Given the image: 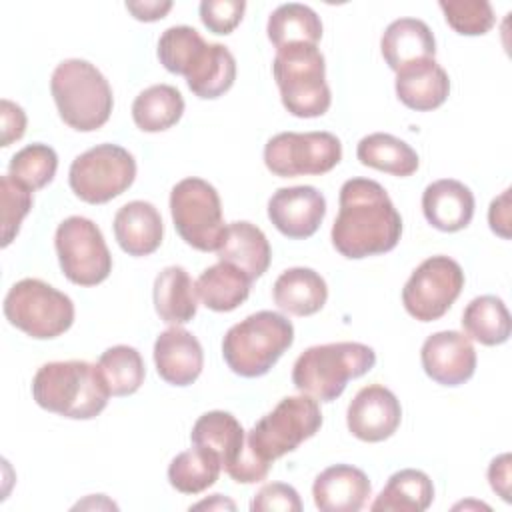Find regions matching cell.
Listing matches in <instances>:
<instances>
[{
  "label": "cell",
  "instance_id": "836d02e7",
  "mask_svg": "<svg viewBox=\"0 0 512 512\" xmlns=\"http://www.w3.org/2000/svg\"><path fill=\"white\" fill-rule=\"evenodd\" d=\"M218 456L206 448L194 446L176 454L168 466V482L182 494H200L220 476Z\"/></svg>",
  "mask_w": 512,
  "mask_h": 512
},
{
  "label": "cell",
  "instance_id": "d590c367",
  "mask_svg": "<svg viewBox=\"0 0 512 512\" xmlns=\"http://www.w3.org/2000/svg\"><path fill=\"white\" fill-rule=\"evenodd\" d=\"M58 168L56 150L48 144H28L10 158L8 174L28 190H40L52 182Z\"/></svg>",
  "mask_w": 512,
  "mask_h": 512
},
{
  "label": "cell",
  "instance_id": "60d3db41",
  "mask_svg": "<svg viewBox=\"0 0 512 512\" xmlns=\"http://www.w3.org/2000/svg\"><path fill=\"white\" fill-rule=\"evenodd\" d=\"M250 510L252 512H300L302 510V500L296 492V488H292L290 484L284 482H270L264 484L256 496L250 502Z\"/></svg>",
  "mask_w": 512,
  "mask_h": 512
},
{
  "label": "cell",
  "instance_id": "2e32d148",
  "mask_svg": "<svg viewBox=\"0 0 512 512\" xmlns=\"http://www.w3.org/2000/svg\"><path fill=\"white\" fill-rule=\"evenodd\" d=\"M326 216V198L314 186L278 188L268 200L274 228L292 240L310 238Z\"/></svg>",
  "mask_w": 512,
  "mask_h": 512
},
{
  "label": "cell",
  "instance_id": "484cf974",
  "mask_svg": "<svg viewBox=\"0 0 512 512\" xmlns=\"http://www.w3.org/2000/svg\"><path fill=\"white\" fill-rule=\"evenodd\" d=\"M184 78L198 98L214 100L232 88L236 80V60L224 44L206 42L190 62Z\"/></svg>",
  "mask_w": 512,
  "mask_h": 512
},
{
  "label": "cell",
  "instance_id": "e575fe53",
  "mask_svg": "<svg viewBox=\"0 0 512 512\" xmlns=\"http://www.w3.org/2000/svg\"><path fill=\"white\" fill-rule=\"evenodd\" d=\"M98 368L112 396L134 394L142 386L146 376V368L140 352L126 344H118L104 350L98 358Z\"/></svg>",
  "mask_w": 512,
  "mask_h": 512
},
{
  "label": "cell",
  "instance_id": "8992f818",
  "mask_svg": "<svg viewBox=\"0 0 512 512\" xmlns=\"http://www.w3.org/2000/svg\"><path fill=\"white\" fill-rule=\"evenodd\" d=\"M272 74L284 108L298 118L328 112L332 94L326 84V60L316 44H290L276 50Z\"/></svg>",
  "mask_w": 512,
  "mask_h": 512
},
{
  "label": "cell",
  "instance_id": "6da1fadb",
  "mask_svg": "<svg viewBox=\"0 0 512 512\" xmlns=\"http://www.w3.org/2000/svg\"><path fill=\"white\" fill-rule=\"evenodd\" d=\"M338 202L330 238L344 258L360 260L396 248L402 218L382 184L370 178H350L342 184Z\"/></svg>",
  "mask_w": 512,
  "mask_h": 512
},
{
  "label": "cell",
  "instance_id": "7402d4cb",
  "mask_svg": "<svg viewBox=\"0 0 512 512\" xmlns=\"http://www.w3.org/2000/svg\"><path fill=\"white\" fill-rule=\"evenodd\" d=\"M194 446L214 452L222 468L230 474L246 452V432L242 424L224 410H212L202 414L190 432Z\"/></svg>",
  "mask_w": 512,
  "mask_h": 512
},
{
  "label": "cell",
  "instance_id": "d6a6232c",
  "mask_svg": "<svg viewBox=\"0 0 512 512\" xmlns=\"http://www.w3.org/2000/svg\"><path fill=\"white\" fill-rule=\"evenodd\" d=\"M184 114V98L170 84H154L142 90L132 102L134 124L142 132H162L172 128Z\"/></svg>",
  "mask_w": 512,
  "mask_h": 512
},
{
  "label": "cell",
  "instance_id": "277c9868",
  "mask_svg": "<svg viewBox=\"0 0 512 512\" xmlns=\"http://www.w3.org/2000/svg\"><path fill=\"white\" fill-rule=\"evenodd\" d=\"M376 364V352L362 342H330L304 350L292 368V384L306 396L332 402L348 380L360 378Z\"/></svg>",
  "mask_w": 512,
  "mask_h": 512
},
{
  "label": "cell",
  "instance_id": "4fadbf2b",
  "mask_svg": "<svg viewBox=\"0 0 512 512\" xmlns=\"http://www.w3.org/2000/svg\"><path fill=\"white\" fill-rule=\"evenodd\" d=\"M462 288V266L450 256H430L406 280L402 288V304L412 318L432 322L450 310Z\"/></svg>",
  "mask_w": 512,
  "mask_h": 512
},
{
  "label": "cell",
  "instance_id": "ba28073f",
  "mask_svg": "<svg viewBox=\"0 0 512 512\" xmlns=\"http://www.w3.org/2000/svg\"><path fill=\"white\" fill-rule=\"evenodd\" d=\"M6 320L36 340H50L64 334L74 322L70 296L38 280H18L4 298Z\"/></svg>",
  "mask_w": 512,
  "mask_h": 512
},
{
  "label": "cell",
  "instance_id": "5bb4252c",
  "mask_svg": "<svg viewBox=\"0 0 512 512\" xmlns=\"http://www.w3.org/2000/svg\"><path fill=\"white\" fill-rule=\"evenodd\" d=\"M402 420L400 400L382 384L358 390L346 410V424L352 436L362 442H382L390 438Z\"/></svg>",
  "mask_w": 512,
  "mask_h": 512
},
{
  "label": "cell",
  "instance_id": "ffe728a7",
  "mask_svg": "<svg viewBox=\"0 0 512 512\" xmlns=\"http://www.w3.org/2000/svg\"><path fill=\"white\" fill-rule=\"evenodd\" d=\"M422 212L436 230L458 232L466 228L474 216V194L460 180H436L422 192Z\"/></svg>",
  "mask_w": 512,
  "mask_h": 512
},
{
  "label": "cell",
  "instance_id": "7bdbcfd3",
  "mask_svg": "<svg viewBox=\"0 0 512 512\" xmlns=\"http://www.w3.org/2000/svg\"><path fill=\"white\" fill-rule=\"evenodd\" d=\"M488 224L494 234L508 240L510 238V188H506L498 198L490 202Z\"/></svg>",
  "mask_w": 512,
  "mask_h": 512
},
{
  "label": "cell",
  "instance_id": "d6986e66",
  "mask_svg": "<svg viewBox=\"0 0 512 512\" xmlns=\"http://www.w3.org/2000/svg\"><path fill=\"white\" fill-rule=\"evenodd\" d=\"M394 86L398 100L416 112L436 110L450 94V78L434 58H424L400 68Z\"/></svg>",
  "mask_w": 512,
  "mask_h": 512
},
{
  "label": "cell",
  "instance_id": "603a6c76",
  "mask_svg": "<svg viewBox=\"0 0 512 512\" xmlns=\"http://www.w3.org/2000/svg\"><path fill=\"white\" fill-rule=\"evenodd\" d=\"M220 262L240 268L250 280L260 278L272 260V250L266 234L252 222L238 220L226 226L224 240L216 250Z\"/></svg>",
  "mask_w": 512,
  "mask_h": 512
},
{
  "label": "cell",
  "instance_id": "4316f807",
  "mask_svg": "<svg viewBox=\"0 0 512 512\" xmlns=\"http://www.w3.org/2000/svg\"><path fill=\"white\" fill-rule=\"evenodd\" d=\"M154 308L160 320L180 326L190 322L198 310L196 282L182 266H166L154 280Z\"/></svg>",
  "mask_w": 512,
  "mask_h": 512
},
{
  "label": "cell",
  "instance_id": "d4e9b609",
  "mask_svg": "<svg viewBox=\"0 0 512 512\" xmlns=\"http://www.w3.org/2000/svg\"><path fill=\"white\" fill-rule=\"evenodd\" d=\"M274 304L294 316H312L328 300L326 280L312 268L296 266L284 270L272 288Z\"/></svg>",
  "mask_w": 512,
  "mask_h": 512
},
{
  "label": "cell",
  "instance_id": "3957f363",
  "mask_svg": "<svg viewBox=\"0 0 512 512\" xmlns=\"http://www.w3.org/2000/svg\"><path fill=\"white\" fill-rule=\"evenodd\" d=\"M50 92L64 124L78 132L102 128L112 114V88L88 60L68 58L60 62L52 72Z\"/></svg>",
  "mask_w": 512,
  "mask_h": 512
},
{
  "label": "cell",
  "instance_id": "ee69618b",
  "mask_svg": "<svg viewBox=\"0 0 512 512\" xmlns=\"http://www.w3.org/2000/svg\"><path fill=\"white\" fill-rule=\"evenodd\" d=\"M488 480L492 490L502 496L504 502H510V454H500L490 462Z\"/></svg>",
  "mask_w": 512,
  "mask_h": 512
},
{
  "label": "cell",
  "instance_id": "f6af8a7d",
  "mask_svg": "<svg viewBox=\"0 0 512 512\" xmlns=\"http://www.w3.org/2000/svg\"><path fill=\"white\" fill-rule=\"evenodd\" d=\"M172 2L144 0V2H126V10L140 22H156L168 14Z\"/></svg>",
  "mask_w": 512,
  "mask_h": 512
},
{
  "label": "cell",
  "instance_id": "bcb514c9",
  "mask_svg": "<svg viewBox=\"0 0 512 512\" xmlns=\"http://www.w3.org/2000/svg\"><path fill=\"white\" fill-rule=\"evenodd\" d=\"M192 508H194V510H200V508H208V510H212V508H220V510L228 508V510H234L236 506H234V502H232V500L224 498L222 494H214L210 500H202V502L194 504Z\"/></svg>",
  "mask_w": 512,
  "mask_h": 512
},
{
  "label": "cell",
  "instance_id": "7a4b0ae2",
  "mask_svg": "<svg viewBox=\"0 0 512 512\" xmlns=\"http://www.w3.org/2000/svg\"><path fill=\"white\" fill-rule=\"evenodd\" d=\"M34 402L72 420L96 418L108 404L110 390L98 368L86 360L48 362L32 378Z\"/></svg>",
  "mask_w": 512,
  "mask_h": 512
},
{
  "label": "cell",
  "instance_id": "5b68a950",
  "mask_svg": "<svg viewBox=\"0 0 512 512\" xmlns=\"http://www.w3.org/2000/svg\"><path fill=\"white\" fill-rule=\"evenodd\" d=\"M292 342V322L280 312L260 310L228 328L222 340V356L234 374L258 378L270 372Z\"/></svg>",
  "mask_w": 512,
  "mask_h": 512
},
{
  "label": "cell",
  "instance_id": "7c38bea8",
  "mask_svg": "<svg viewBox=\"0 0 512 512\" xmlns=\"http://www.w3.org/2000/svg\"><path fill=\"white\" fill-rule=\"evenodd\" d=\"M340 160L342 144L330 132H280L264 146V164L280 178L320 176Z\"/></svg>",
  "mask_w": 512,
  "mask_h": 512
},
{
  "label": "cell",
  "instance_id": "b9f144b4",
  "mask_svg": "<svg viewBox=\"0 0 512 512\" xmlns=\"http://www.w3.org/2000/svg\"><path fill=\"white\" fill-rule=\"evenodd\" d=\"M0 106H2V146L6 148L24 136L26 114L16 102L6 98L0 102Z\"/></svg>",
  "mask_w": 512,
  "mask_h": 512
},
{
  "label": "cell",
  "instance_id": "ab89813d",
  "mask_svg": "<svg viewBox=\"0 0 512 512\" xmlns=\"http://www.w3.org/2000/svg\"><path fill=\"white\" fill-rule=\"evenodd\" d=\"M244 0H204L200 2V20L214 34H230L244 16Z\"/></svg>",
  "mask_w": 512,
  "mask_h": 512
},
{
  "label": "cell",
  "instance_id": "f35d334b",
  "mask_svg": "<svg viewBox=\"0 0 512 512\" xmlns=\"http://www.w3.org/2000/svg\"><path fill=\"white\" fill-rule=\"evenodd\" d=\"M0 196H2V248H6L16 234L20 224L32 208V190L16 182L10 174L0 178Z\"/></svg>",
  "mask_w": 512,
  "mask_h": 512
},
{
  "label": "cell",
  "instance_id": "8fae6325",
  "mask_svg": "<svg viewBox=\"0 0 512 512\" xmlns=\"http://www.w3.org/2000/svg\"><path fill=\"white\" fill-rule=\"evenodd\" d=\"M54 246L62 274L78 286H96L112 272V256L100 228L84 216H70L56 228Z\"/></svg>",
  "mask_w": 512,
  "mask_h": 512
},
{
  "label": "cell",
  "instance_id": "9c48e42d",
  "mask_svg": "<svg viewBox=\"0 0 512 512\" xmlns=\"http://www.w3.org/2000/svg\"><path fill=\"white\" fill-rule=\"evenodd\" d=\"M170 214L180 238L200 250L216 252L224 240L226 224L216 188L196 176L180 180L170 192Z\"/></svg>",
  "mask_w": 512,
  "mask_h": 512
},
{
  "label": "cell",
  "instance_id": "1f68e13d",
  "mask_svg": "<svg viewBox=\"0 0 512 512\" xmlns=\"http://www.w3.org/2000/svg\"><path fill=\"white\" fill-rule=\"evenodd\" d=\"M266 32L276 50L290 44H318L322 38V22L310 6L288 2L268 16Z\"/></svg>",
  "mask_w": 512,
  "mask_h": 512
},
{
  "label": "cell",
  "instance_id": "44dd1931",
  "mask_svg": "<svg viewBox=\"0 0 512 512\" xmlns=\"http://www.w3.org/2000/svg\"><path fill=\"white\" fill-rule=\"evenodd\" d=\"M114 238L128 256H148L162 244L164 224L154 204L132 200L124 204L112 222Z\"/></svg>",
  "mask_w": 512,
  "mask_h": 512
},
{
  "label": "cell",
  "instance_id": "74e56055",
  "mask_svg": "<svg viewBox=\"0 0 512 512\" xmlns=\"http://www.w3.org/2000/svg\"><path fill=\"white\" fill-rule=\"evenodd\" d=\"M438 6L448 26L462 36H482L496 22L492 4L486 0H442Z\"/></svg>",
  "mask_w": 512,
  "mask_h": 512
},
{
  "label": "cell",
  "instance_id": "83f0119b",
  "mask_svg": "<svg viewBox=\"0 0 512 512\" xmlns=\"http://www.w3.org/2000/svg\"><path fill=\"white\" fill-rule=\"evenodd\" d=\"M434 500V484L430 476L416 468L394 472L382 492L372 502L374 512H422Z\"/></svg>",
  "mask_w": 512,
  "mask_h": 512
},
{
  "label": "cell",
  "instance_id": "9a60e30c",
  "mask_svg": "<svg viewBox=\"0 0 512 512\" xmlns=\"http://www.w3.org/2000/svg\"><path fill=\"white\" fill-rule=\"evenodd\" d=\"M420 360L426 376L442 386H460L476 370V350L470 338L458 330L430 334L422 344Z\"/></svg>",
  "mask_w": 512,
  "mask_h": 512
},
{
  "label": "cell",
  "instance_id": "f546056e",
  "mask_svg": "<svg viewBox=\"0 0 512 512\" xmlns=\"http://www.w3.org/2000/svg\"><path fill=\"white\" fill-rule=\"evenodd\" d=\"M356 158L364 166L400 178L412 176L420 166L416 150L404 140L386 132H374L364 136L356 146Z\"/></svg>",
  "mask_w": 512,
  "mask_h": 512
},
{
  "label": "cell",
  "instance_id": "52a82bcc",
  "mask_svg": "<svg viewBox=\"0 0 512 512\" xmlns=\"http://www.w3.org/2000/svg\"><path fill=\"white\" fill-rule=\"evenodd\" d=\"M320 426L322 412L314 398L306 394L286 396L252 426L246 434V444L262 464L272 466L274 460L312 438Z\"/></svg>",
  "mask_w": 512,
  "mask_h": 512
},
{
  "label": "cell",
  "instance_id": "8d00e7d4",
  "mask_svg": "<svg viewBox=\"0 0 512 512\" xmlns=\"http://www.w3.org/2000/svg\"><path fill=\"white\" fill-rule=\"evenodd\" d=\"M206 40L192 26H170L158 40V60L172 72L184 76L194 56L202 50Z\"/></svg>",
  "mask_w": 512,
  "mask_h": 512
},
{
  "label": "cell",
  "instance_id": "f1b7e54d",
  "mask_svg": "<svg viewBox=\"0 0 512 512\" xmlns=\"http://www.w3.org/2000/svg\"><path fill=\"white\" fill-rule=\"evenodd\" d=\"M252 280L236 266L218 262L206 268L196 280V292L202 304L214 312L236 310L250 294Z\"/></svg>",
  "mask_w": 512,
  "mask_h": 512
},
{
  "label": "cell",
  "instance_id": "e0dca14e",
  "mask_svg": "<svg viewBox=\"0 0 512 512\" xmlns=\"http://www.w3.org/2000/svg\"><path fill=\"white\" fill-rule=\"evenodd\" d=\"M154 364L158 376L172 386L196 382L204 366V352L198 338L186 328L172 326L154 342Z\"/></svg>",
  "mask_w": 512,
  "mask_h": 512
},
{
  "label": "cell",
  "instance_id": "ac0fdd59",
  "mask_svg": "<svg viewBox=\"0 0 512 512\" xmlns=\"http://www.w3.org/2000/svg\"><path fill=\"white\" fill-rule=\"evenodd\" d=\"M312 496L322 512H358L372 496V484L360 468L334 464L316 476Z\"/></svg>",
  "mask_w": 512,
  "mask_h": 512
},
{
  "label": "cell",
  "instance_id": "4dcf8cb0",
  "mask_svg": "<svg viewBox=\"0 0 512 512\" xmlns=\"http://www.w3.org/2000/svg\"><path fill=\"white\" fill-rule=\"evenodd\" d=\"M460 322L466 336L484 346L504 344L512 330L510 312L502 298L494 294H484L470 300L462 312Z\"/></svg>",
  "mask_w": 512,
  "mask_h": 512
},
{
  "label": "cell",
  "instance_id": "cb8c5ba5",
  "mask_svg": "<svg viewBox=\"0 0 512 512\" xmlns=\"http://www.w3.org/2000/svg\"><path fill=\"white\" fill-rule=\"evenodd\" d=\"M380 52L386 64L398 72L412 62L434 58L436 40L424 20L398 18L386 26L380 38Z\"/></svg>",
  "mask_w": 512,
  "mask_h": 512
},
{
  "label": "cell",
  "instance_id": "30bf717a",
  "mask_svg": "<svg viewBox=\"0 0 512 512\" xmlns=\"http://www.w3.org/2000/svg\"><path fill=\"white\" fill-rule=\"evenodd\" d=\"M136 178L134 156L118 144H98L76 156L68 170L72 192L88 204H104L126 192Z\"/></svg>",
  "mask_w": 512,
  "mask_h": 512
}]
</instances>
